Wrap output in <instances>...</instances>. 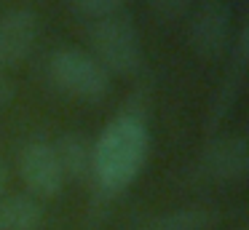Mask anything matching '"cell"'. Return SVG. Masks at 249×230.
<instances>
[{
    "label": "cell",
    "mask_w": 249,
    "mask_h": 230,
    "mask_svg": "<svg viewBox=\"0 0 249 230\" xmlns=\"http://www.w3.org/2000/svg\"><path fill=\"white\" fill-rule=\"evenodd\" d=\"M147 153V131L145 123L131 115L110 123L107 131L94 144V166L91 177L105 193H118L134 179L137 169L145 163Z\"/></svg>",
    "instance_id": "6da1fadb"
},
{
    "label": "cell",
    "mask_w": 249,
    "mask_h": 230,
    "mask_svg": "<svg viewBox=\"0 0 249 230\" xmlns=\"http://www.w3.org/2000/svg\"><path fill=\"white\" fill-rule=\"evenodd\" d=\"M89 53L113 75H134L142 67V40L126 11L89 24Z\"/></svg>",
    "instance_id": "7a4b0ae2"
},
{
    "label": "cell",
    "mask_w": 249,
    "mask_h": 230,
    "mask_svg": "<svg viewBox=\"0 0 249 230\" xmlns=\"http://www.w3.org/2000/svg\"><path fill=\"white\" fill-rule=\"evenodd\" d=\"M49 78L59 91L81 102H102L110 94V78L105 67L89 51L65 46L49 56Z\"/></svg>",
    "instance_id": "3957f363"
},
{
    "label": "cell",
    "mask_w": 249,
    "mask_h": 230,
    "mask_svg": "<svg viewBox=\"0 0 249 230\" xmlns=\"http://www.w3.org/2000/svg\"><path fill=\"white\" fill-rule=\"evenodd\" d=\"M188 40L190 48L206 62H217L225 56L233 43L231 0H201L190 11Z\"/></svg>",
    "instance_id": "277c9868"
},
{
    "label": "cell",
    "mask_w": 249,
    "mask_h": 230,
    "mask_svg": "<svg viewBox=\"0 0 249 230\" xmlns=\"http://www.w3.org/2000/svg\"><path fill=\"white\" fill-rule=\"evenodd\" d=\"M19 177L27 187V195L38 198V201L59 195L65 187V174L59 169L51 142L33 139L19 150Z\"/></svg>",
    "instance_id": "5b68a950"
},
{
    "label": "cell",
    "mask_w": 249,
    "mask_h": 230,
    "mask_svg": "<svg viewBox=\"0 0 249 230\" xmlns=\"http://www.w3.org/2000/svg\"><path fill=\"white\" fill-rule=\"evenodd\" d=\"M249 169V150L241 134L212 139L198 158V177L209 182H244Z\"/></svg>",
    "instance_id": "8992f818"
},
{
    "label": "cell",
    "mask_w": 249,
    "mask_h": 230,
    "mask_svg": "<svg viewBox=\"0 0 249 230\" xmlns=\"http://www.w3.org/2000/svg\"><path fill=\"white\" fill-rule=\"evenodd\" d=\"M38 14L30 8H11L0 14V72L30 56L38 40Z\"/></svg>",
    "instance_id": "52a82bcc"
},
{
    "label": "cell",
    "mask_w": 249,
    "mask_h": 230,
    "mask_svg": "<svg viewBox=\"0 0 249 230\" xmlns=\"http://www.w3.org/2000/svg\"><path fill=\"white\" fill-rule=\"evenodd\" d=\"M54 155L59 160V169L67 179H86L91 177L94 166V144L89 142L86 134L81 131H67L62 137H56V142H51Z\"/></svg>",
    "instance_id": "ba28073f"
},
{
    "label": "cell",
    "mask_w": 249,
    "mask_h": 230,
    "mask_svg": "<svg viewBox=\"0 0 249 230\" xmlns=\"http://www.w3.org/2000/svg\"><path fill=\"white\" fill-rule=\"evenodd\" d=\"M220 222V209L212 206H190V209H174L166 214L147 217L134 230H206Z\"/></svg>",
    "instance_id": "9c48e42d"
},
{
    "label": "cell",
    "mask_w": 249,
    "mask_h": 230,
    "mask_svg": "<svg viewBox=\"0 0 249 230\" xmlns=\"http://www.w3.org/2000/svg\"><path fill=\"white\" fill-rule=\"evenodd\" d=\"M43 203L27 193L0 198V230H38L43 225Z\"/></svg>",
    "instance_id": "30bf717a"
},
{
    "label": "cell",
    "mask_w": 249,
    "mask_h": 230,
    "mask_svg": "<svg viewBox=\"0 0 249 230\" xmlns=\"http://www.w3.org/2000/svg\"><path fill=\"white\" fill-rule=\"evenodd\" d=\"M67 8L91 24V21L121 14V11L126 8V0H67Z\"/></svg>",
    "instance_id": "8fae6325"
},
{
    "label": "cell",
    "mask_w": 249,
    "mask_h": 230,
    "mask_svg": "<svg viewBox=\"0 0 249 230\" xmlns=\"http://www.w3.org/2000/svg\"><path fill=\"white\" fill-rule=\"evenodd\" d=\"M193 3L196 0H147L150 11L163 21H177L182 16H188L193 11Z\"/></svg>",
    "instance_id": "7c38bea8"
},
{
    "label": "cell",
    "mask_w": 249,
    "mask_h": 230,
    "mask_svg": "<svg viewBox=\"0 0 249 230\" xmlns=\"http://www.w3.org/2000/svg\"><path fill=\"white\" fill-rule=\"evenodd\" d=\"M14 96H17V86H14V80L8 78L6 72H0V105L11 102Z\"/></svg>",
    "instance_id": "4fadbf2b"
},
{
    "label": "cell",
    "mask_w": 249,
    "mask_h": 230,
    "mask_svg": "<svg viewBox=\"0 0 249 230\" xmlns=\"http://www.w3.org/2000/svg\"><path fill=\"white\" fill-rule=\"evenodd\" d=\"M3 187H6V166L0 163V195H3Z\"/></svg>",
    "instance_id": "5bb4252c"
},
{
    "label": "cell",
    "mask_w": 249,
    "mask_h": 230,
    "mask_svg": "<svg viewBox=\"0 0 249 230\" xmlns=\"http://www.w3.org/2000/svg\"><path fill=\"white\" fill-rule=\"evenodd\" d=\"M236 230H247V228H236Z\"/></svg>",
    "instance_id": "9a60e30c"
}]
</instances>
